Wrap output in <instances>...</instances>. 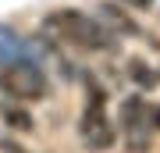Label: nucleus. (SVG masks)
Returning a JSON list of instances; mask_svg holds the SVG:
<instances>
[{
    "mask_svg": "<svg viewBox=\"0 0 160 153\" xmlns=\"http://www.w3.org/2000/svg\"><path fill=\"white\" fill-rule=\"evenodd\" d=\"M43 28H46L50 36H57V39L78 46V50H92V54L114 50V39H118L100 18H92V14H86V11H75V7L50 11V14L43 18Z\"/></svg>",
    "mask_w": 160,
    "mask_h": 153,
    "instance_id": "nucleus-1",
    "label": "nucleus"
},
{
    "mask_svg": "<svg viewBox=\"0 0 160 153\" xmlns=\"http://www.w3.org/2000/svg\"><path fill=\"white\" fill-rule=\"evenodd\" d=\"M0 89L22 103H39L50 93V82H46L39 64L11 57V61H0Z\"/></svg>",
    "mask_w": 160,
    "mask_h": 153,
    "instance_id": "nucleus-2",
    "label": "nucleus"
},
{
    "mask_svg": "<svg viewBox=\"0 0 160 153\" xmlns=\"http://www.w3.org/2000/svg\"><path fill=\"white\" fill-rule=\"evenodd\" d=\"M78 135L96 153L110 150L114 139H118L114 121H110V114H107V93H103L96 82L89 85V100H86V110H82V121H78Z\"/></svg>",
    "mask_w": 160,
    "mask_h": 153,
    "instance_id": "nucleus-3",
    "label": "nucleus"
},
{
    "mask_svg": "<svg viewBox=\"0 0 160 153\" xmlns=\"http://www.w3.org/2000/svg\"><path fill=\"white\" fill-rule=\"evenodd\" d=\"M146 103H149L146 96H128L121 103V125H125L132 153H146L149 139H153V128H149V118H146Z\"/></svg>",
    "mask_w": 160,
    "mask_h": 153,
    "instance_id": "nucleus-4",
    "label": "nucleus"
},
{
    "mask_svg": "<svg viewBox=\"0 0 160 153\" xmlns=\"http://www.w3.org/2000/svg\"><path fill=\"white\" fill-rule=\"evenodd\" d=\"M0 121H4L11 132H32V128H36V118H32L25 107H14V103L0 107Z\"/></svg>",
    "mask_w": 160,
    "mask_h": 153,
    "instance_id": "nucleus-5",
    "label": "nucleus"
},
{
    "mask_svg": "<svg viewBox=\"0 0 160 153\" xmlns=\"http://www.w3.org/2000/svg\"><path fill=\"white\" fill-rule=\"evenodd\" d=\"M128 75H132V82H135V85H142V89H153V85L160 82V75L149 68L142 57H132V61H128Z\"/></svg>",
    "mask_w": 160,
    "mask_h": 153,
    "instance_id": "nucleus-6",
    "label": "nucleus"
},
{
    "mask_svg": "<svg viewBox=\"0 0 160 153\" xmlns=\"http://www.w3.org/2000/svg\"><path fill=\"white\" fill-rule=\"evenodd\" d=\"M100 11H103V18H107V22H114V28H118V32H128V36H132V32H139V28H135V22H132V18L121 11L118 4H103ZM114 28H110V32H114Z\"/></svg>",
    "mask_w": 160,
    "mask_h": 153,
    "instance_id": "nucleus-7",
    "label": "nucleus"
},
{
    "mask_svg": "<svg viewBox=\"0 0 160 153\" xmlns=\"http://www.w3.org/2000/svg\"><path fill=\"white\" fill-rule=\"evenodd\" d=\"M128 7H135V11H149V7H153V0H125Z\"/></svg>",
    "mask_w": 160,
    "mask_h": 153,
    "instance_id": "nucleus-8",
    "label": "nucleus"
}]
</instances>
